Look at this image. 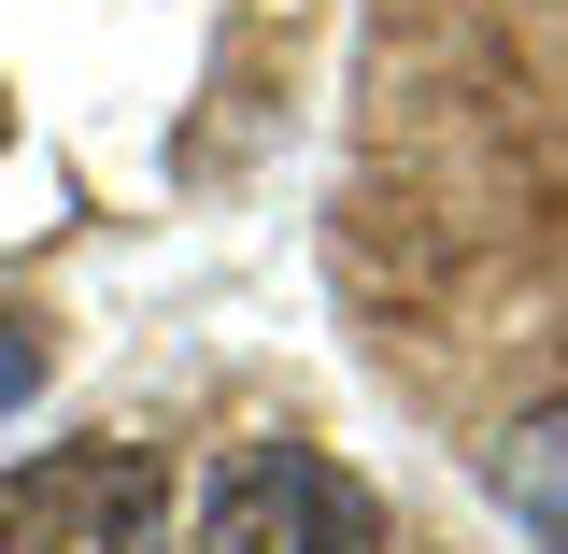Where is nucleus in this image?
<instances>
[{
	"label": "nucleus",
	"mask_w": 568,
	"mask_h": 554,
	"mask_svg": "<svg viewBox=\"0 0 568 554\" xmlns=\"http://www.w3.org/2000/svg\"><path fill=\"white\" fill-rule=\"evenodd\" d=\"M0 142H14V100H0Z\"/></svg>",
	"instance_id": "obj_5"
},
{
	"label": "nucleus",
	"mask_w": 568,
	"mask_h": 554,
	"mask_svg": "<svg viewBox=\"0 0 568 554\" xmlns=\"http://www.w3.org/2000/svg\"><path fill=\"white\" fill-rule=\"evenodd\" d=\"M200 554H384V512L313 441H242L200 497Z\"/></svg>",
	"instance_id": "obj_2"
},
{
	"label": "nucleus",
	"mask_w": 568,
	"mask_h": 554,
	"mask_svg": "<svg viewBox=\"0 0 568 554\" xmlns=\"http://www.w3.org/2000/svg\"><path fill=\"white\" fill-rule=\"evenodd\" d=\"M484 484H497V512H511L526 541L568 554V399H555V413H526V426H497Z\"/></svg>",
	"instance_id": "obj_3"
},
{
	"label": "nucleus",
	"mask_w": 568,
	"mask_h": 554,
	"mask_svg": "<svg viewBox=\"0 0 568 554\" xmlns=\"http://www.w3.org/2000/svg\"><path fill=\"white\" fill-rule=\"evenodd\" d=\"M0 554H171V455L58 441V455L0 470Z\"/></svg>",
	"instance_id": "obj_1"
},
{
	"label": "nucleus",
	"mask_w": 568,
	"mask_h": 554,
	"mask_svg": "<svg viewBox=\"0 0 568 554\" xmlns=\"http://www.w3.org/2000/svg\"><path fill=\"white\" fill-rule=\"evenodd\" d=\"M29 399H43V328L0 313V413H29Z\"/></svg>",
	"instance_id": "obj_4"
}]
</instances>
